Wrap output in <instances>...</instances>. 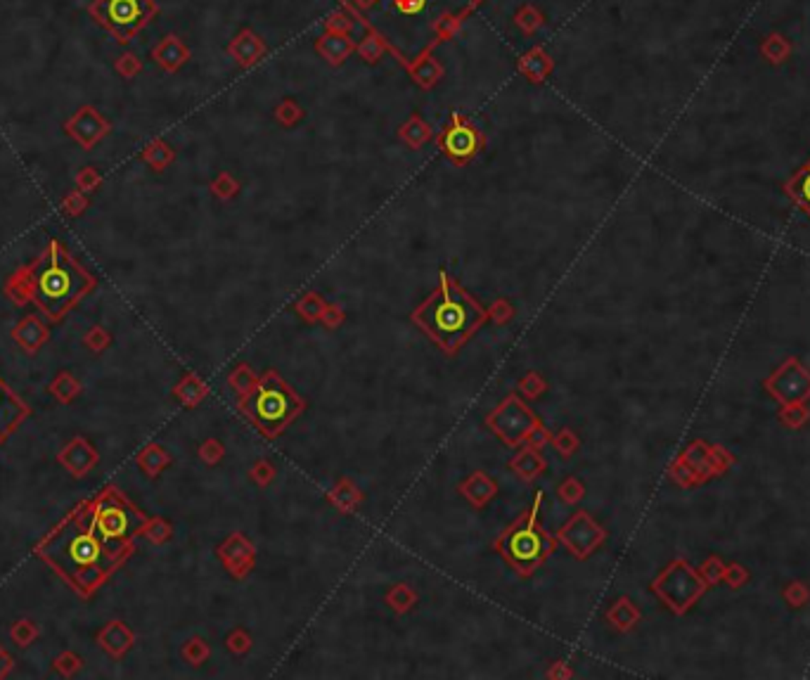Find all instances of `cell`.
I'll list each match as a JSON object with an SVG mask.
<instances>
[{
	"label": "cell",
	"mask_w": 810,
	"mask_h": 680,
	"mask_svg": "<svg viewBox=\"0 0 810 680\" xmlns=\"http://www.w3.org/2000/svg\"><path fill=\"white\" fill-rule=\"evenodd\" d=\"M540 548H543V543H540V536L533 529H519L507 538V552L517 562H533L540 555Z\"/></svg>",
	"instance_id": "cell-8"
},
{
	"label": "cell",
	"mask_w": 810,
	"mask_h": 680,
	"mask_svg": "<svg viewBox=\"0 0 810 680\" xmlns=\"http://www.w3.org/2000/svg\"><path fill=\"white\" fill-rule=\"evenodd\" d=\"M83 207H85V202H83V197H81V195H69V197H67V202H64V209H67V214H71V216H78V214H81Z\"/></svg>",
	"instance_id": "cell-14"
},
{
	"label": "cell",
	"mask_w": 810,
	"mask_h": 680,
	"mask_svg": "<svg viewBox=\"0 0 810 680\" xmlns=\"http://www.w3.org/2000/svg\"><path fill=\"white\" fill-rule=\"evenodd\" d=\"M138 524H140V517L135 514L131 507H126L124 502H119L117 498H109V500L97 502L95 512H92L90 529L95 531V536L102 541L104 548H112V545H119L121 541H126Z\"/></svg>",
	"instance_id": "cell-5"
},
{
	"label": "cell",
	"mask_w": 810,
	"mask_h": 680,
	"mask_svg": "<svg viewBox=\"0 0 810 680\" xmlns=\"http://www.w3.org/2000/svg\"><path fill=\"white\" fill-rule=\"evenodd\" d=\"M152 10L149 0H97L90 8V15H95L97 22L109 29L121 43H126L147 22Z\"/></svg>",
	"instance_id": "cell-4"
},
{
	"label": "cell",
	"mask_w": 810,
	"mask_h": 680,
	"mask_svg": "<svg viewBox=\"0 0 810 680\" xmlns=\"http://www.w3.org/2000/svg\"><path fill=\"white\" fill-rule=\"evenodd\" d=\"M443 145L446 150L453 154V157H469V154H474L476 145H479V138H476V131L469 129L467 124L462 122H455L450 129L446 131V138H443Z\"/></svg>",
	"instance_id": "cell-9"
},
{
	"label": "cell",
	"mask_w": 810,
	"mask_h": 680,
	"mask_svg": "<svg viewBox=\"0 0 810 680\" xmlns=\"http://www.w3.org/2000/svg\"><path fill=\"white\" fill-rule=\"evenodd\" d=\"M479 318V308L467 296L458 294L450 287H446L443 294L419 311V320L443 342H458L462 335H467L474 328Z\"/></svg>",
	"instance_id": "cell-3"
},
{
	"label": "cell",
	"mask_w": 810,
	"mask_h": 680,
	"mask_svg": "<svg viewBox=\"0 0 810 680\" xmlns=\"http://www.w3.org/2000/svg\"><path fill=\"white\" fill-rule=\"evenodd\" d=\"M67 131L71 138H76L83 147H92L97 140H102V136L109 131V124L99 117L97 109L92 107H83L78 114H74L67 122Z\"/></svg>",
	"instance_id": "cell-7"
},
{
	"label": "cell",
	"mask_w": 810,
	"mask_h": 680,
	"mask_svg": "<svg viewBox=\"0 0 810 680\" xmlns=\"http://www.w3.org/2000/svg\"><path fill=\"white\" fill-rule=\"evenodd\" d=\"M104 550L107 548L95 536V531H83L76 524L62 527L40 548L43 555L76 583H85L88 576L97 578V571L102 569Z\"/></svg>",
	"instance_id": "cell-2"
},
{
	"label": "cell",
	"mask_w": 810,
	"mask_h": 680,
	"mask_svg": "<svg viewBox=\"0 0 810 680\" xmlns=\"http://www.w3.org/2000/svg\"><path fill=\"white\" fill-rule=\"evenodd\" d=\"M291 408H294V403H291L289 396L277 384L263 387L259 399H256V415H259V420L263 424H268V427H277L280 422L287 420Z\"/></svg>",
	"instance_id": "cell-6"
},
{
	"label": "cell",
	"mask_w": 810,
	"mask_h": 680,
	"mask_svg": "<svg viewBox=\"0 0 810 680\" xmlns=\"http://www.w3.org/2000/svg\"><path fill=\"white\" fill-rule=\"evenodd\" d=\"M24 413H26V408L21 406V403L7 392L3 382H0V438H3L7 431L21 420V415Z\"/></svg>",
	"instance_id": "cell-10"
},
{
	"label": "cell",
	"mask_w": 810,
	"mask_h": 680,
	"mask_svg": "<svg viewBox=\"0 0 810 680\" xmlns=\"http://www.w3.org/2000/svg\"><path fill=\"white\" fill-rule=\"evenodd\" d=\"M799 197H801V202L810 209V168L801 176V180H799Z\"/></svg>",
	"instance_id": "cell-15"
},
{
	"label": "cell",
	"mask_w": 810,
	"mask_h": 680,
	"mask_svg": "<svg viewBox=\"0 0 810 680\" xmlns=\"http://www.w3.org/2000/svg\"><path fill=\"white\" fill-rule=\"evenodd\" d=\"M117 72L121 74V76H133V74H138L140 72V62L133 58V55H124V58H121L119 62H117Z\"/></svg>",
	"instance_id": "cell-12"
},
{
	"label": "cell",
	"mask_w": 810,
	"mask_h": 680,
	"mask_svg": "<svg viewBox=\"0 0 810 680\" xmlns=\"http://www.w3.org/2000/svg\"><path fill=\"white\" fill-rule=\"evenodd\" d=\"M97 183H99V176L92 171V168H83V171L78 173V188H81L83 193H90Z\"/></svg>",
	"instance_id": "cell-13"
},
{
	"label": "cell",
	"mask_w": 810,
	"mask_h": 680,
	"mask_svg": "<svg viewBox=\"0 0 810 680\" xmlns=\"http://www.w3.org/2000/svg\"><path fill=\"white\" fill-rule=\"evenodd\" d=\"M154 58L159 60L163 67H176L178 62L183 60V53L178 50L176 43H168V41H166V43L159 45V48H156V50H154Z\"/></svg>",
	"instance_id": "cell-11"
},
{
	"label": "cell",
	"mask_w": 810,
	"mask_h": 680,
	"mask_svg": "<svg viewBox=\"0 0 810 680\" xmlns=\"http://www.w3.org/2000/svg\"><path fill=\"white\" fill-rule=\"evenodd\" d=\"M90 278L83 268L64 252L60 242H50V249L33 268V294L50 315L64 313L85 289Z\"/></svg>",
	"instance_id": "cell-1"
}]
</instances>
